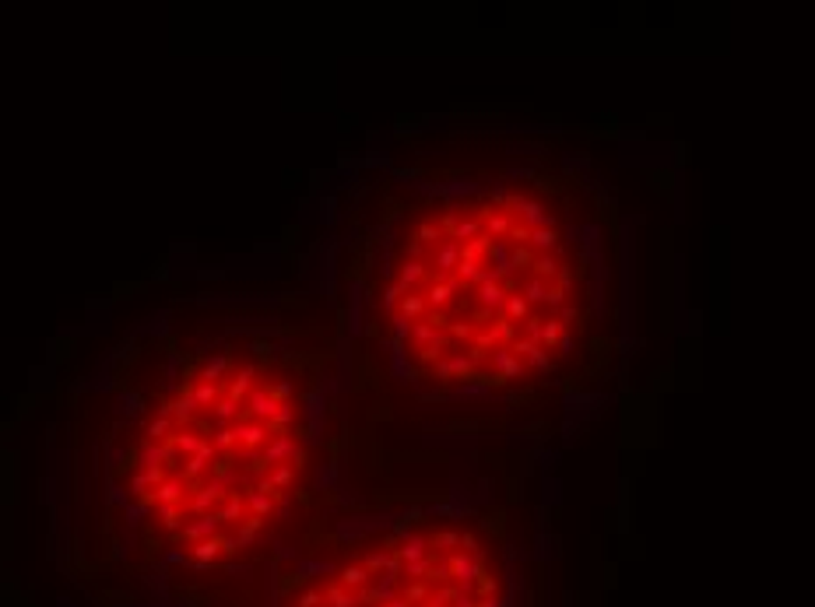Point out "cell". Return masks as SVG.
<instances>
[{"label": "cell", "instance_id": "obj_1", "mask_svg": "<svg viewBox=\"0 0 815 607\" xmlns=\"http://www.w3.org/2000/svg\"><path fill=\"white\" fill-rule=\"evenodd\" d=\"M506 214L513 218H520V225L524 229H556V218L545 211V204H541V200H534V197H524V193H513L510 197V204H506Z\"/></svg>", "mask_w": 815, "mask_h": 607}, {"label": "cell", "instance_id": "obj_2", "mask_svg": "<svg viewBox=\"0 0 815 607\" xmlns=\"http://www.w3.org/2000/svg\"><path fill=\"white\" fill-rule=\"evenodd\" d=\"M295 453H299V439H295V432H285V435H275V439H271V443L260 450V460H264V467L275 470L278 464H289Z\"/></svg>", "mask_w": 815, "mask_h": 607}, {"label": "cell", "instance_id": "obj_3", "mask_svg": "<svg viewBox=\"0 0 815 607\" xmlns=\"http://www.w3.org/2000/svg\"><path fill=\"white\" fill-rule=\"evenodd\" d=\"M457 292H464V285H461L457 278H436V281L429 285V292H425L422 299H425V306H429V309H447V306L454 302V295H457Z\"/></svg>", "mask_w": 815, "mask_h": 607}, {"label": "cell", "instance_id": "obj_4", "mask_svg": "<svg viewBox=\"0 0 815 607\" xmlns=\"http://www.w3.org/2000/svg\"><path fill=\"white\" fill-rule=\"evenodd\" d=\"M488 365H492V372L503 376L506 382H510V379H524V372H527V365H524L510 348H492V355H488Z\"/></svg>", "mask_w": 815, "mask_h": 607}, {"label": "cell", "instance_id": "obj_5", "mask_svg": "<svg viewBox=\"0 0 815 607\" xmlns=\"http://www.w3.org/2000/svg\"><path fill=\"white\" fill-rule=\"evenodd\" d=\"M461 260V246L454 239H443L440 246H432V267H436V278H454Z\"/></svg>", "mask_w": 815, "mask_h": 607}, {"label": "cell", "instance_id": "obj_6", "mask_svg": "<svg viewBox=\"0 0 815 607\" xmlns=\"http://www.w3.org/2000/svg\"><path fill=\"white\" fill-rule=\"evenodd\" d=\"M488 263H492V278L496 281H503V278H510L513 274V263H510V243L506 239H496L492 246H488Z\"/></svg>", "mask_w": 815, "mask_h": 607}, {"label": "cell", "instance_id": "obj_7", "mask_svg": "<svg viewBox=\"0 0 815 607\" xmlns=\"http://www.w3.org/2000/svg\"><path fill=\"white\" fill-rule=\"evenodd\" d=\"M323 411H327V390H323V382H316L309 394H302V418L316 425L323 421Z\"/></svg>", "mask_w": 815, "mask_h": 607}, {"label": "cell", "instance_id": "obj_8", "mask_svg": "<svg viewBox=\"0 0 815 607\" xmlns=\"http://www.w3.org/2000/svg\"><path fill=\"white\" fill-rule=\"evenodd\" d=\"M425 278H429V267H425L422 260H404V263H401V274H397V288H401V292H415Z\"/></svg>", "mask_w": 815, "mask_h": 607}, {"label": "cell", "instance_id": "obj_9", "mask_svg": "<svg viewBox=\"0 0 815 607\" xmlns=\"http://www.w3.org/2000/svg\"><path fill=\"white\" fill-rule=\"evenodd\" d=\"M474 299H478V306L481 309H488V313H496V309H503V299H506V288H503V281H485V285H478L474 288Z\"/></svg>", "mask_w": 815, "mask_h": 607}, {"label": "cell", "instance_id": "obj_10", "mask_svg": "<svg viewBox=\"0 0 815 607\" xmlns=\"http://www.w3.org/2000/svg\"><path fill=\"white\" fill-rule=\"evenodd\" d=\"M425 313H429V306H425V299H422V295H415V292H404V295H401V302H397V316H404L408 323H418Z\"/></svg>", "mask_w": 815, "mask_h": 607}, {"label": "cell", "instance_id": "obj_11", "mask_svg": "<svg viewBox=\"0 0 815 607\" xmlns=\"http://www.w3.org/2000/svg\"><path fill=\"white\" fill-rule=\"evenodd\" d=\"M503 319H510V323H524L527 316H531V306L517 295V292H506V299H503Z\"/></svg>", "mask_w": 815, "mask_h": 607}, {"label": "cell", "instance_id": "obj_12", "mask_svg": "<svg viewBox=\"0 0 815 607\" xmlns=\"http://www.w3.org/2000/svg\"><path fill=\"white\" fill-rule=\"evenodd\" d=\"M559 260H556V253H538L534 256V263H531V270H534V278H541V281H552L556 274H559Z\"/></svg>", "mask_w": 815, "mask_h": 607}, {"label": "cell", "instance_id": "obj_13", "mask_svg": "<svg viewBox=\"0 0 815 607\" xmlns=\"http://www.w3.org/2000/svg\"><path fill=\"white\" fill-rule=\"evenodd\" d=\"M559 243H563V236H559L556 229H534L527 246H534V249H541V253H556Z\"/></svg>", "mask_w": 815, "mask_h": 607}, {"label": "cell", "instance_id": "obj_14", "mask_svg": "<svg viewBox=\"0 0 815 607\" xmlns=\"http://www.w3.org/2000/svg\"><path fill=\"white\" fill-rule=\"evenodd\" d=\"M559 337H563V323H559V319H541V330H538V344L545 348V351H552V348L559 344Z\"/></svg>", "mask_w": 815, "mask_h": 607}, {"label": "cell", "instance_id": "obj_15", "mask_svg": "<svg viewBox=\"0 0 815 607\" xmlns=\"http://www.w3.org/2000/svg\"><path fill=\"white\" fill-rule=\"evenodd\" d=\"M545 295H549V281H541V278H531V281L520 288V299H524L527 306H541V302H545Z\"/></svg>", "mask_w": 815, "mask_h": 607}, {"label": "cell", "instance_id": "obj_16", "mask_svg": "<svg viewBox=\"0 0 815 607\" xmlns=\"http://www.w3.org/2000/svg\"><path fill=\"white\" fill-rule=\"evenodd\" d=\"M447 369H450V379H471L474 376V362L467 355H447Z\"/></svg>", "mask_w": 815, "mask_h": 607}, {"label": "cell", "instance_id": "obj_17", "mask_svg": "<svg viewBox=\"0 0 815 607\" xmlns=\"http://www.w3.org/2000/svg\"><path fill=\"white\" fill-rule=\"evenodd\" d=\"M488 246H492V239L488 236H474V239H467L464 246H461V256H467V260H485V253H488Z\"/></svg>", "mask_w": 815, "mask_h": 607}, {"label": "cell", "instance_id": "obj_18", "mask_svg": "<svg viewBox=\"0 0 815 607\" xmlns=\"http://www.w3.org/2000/svg\"><path fill=\"white\" fill-rule=\"evenodd\" d=\"M454 397H457V401H485V397H492V390H485L481 382H471V379H467V382H461L457 390H454Z\"/></svg>", "mask_w": 815, "mask_h": 607}, {"label": "cell", "instance_id": "obj_19", "mask_svg": "<svg viewBox=\"0 0 815 607\" xmlns=\"http://www.w3.org/2000/svg\"><path fill=\"white\" fill-rule=\"evenodd\" d=\"M524 362H527L534 372H552V355H549L545 348H541V344H538V348H531V351L524 355Z\"/></svg>", "mask_w": 815, "mask_h": 607}, {"label": "cell", "instance_id": "obj_20", "mask_svg": "<svg viewBox=\"0 0 815 607\" xmlns=\"http://www.w3.org/2000/svg\"><path fill=\"white\" fill-rule=\"evenodd\" d=\"M440 337H443V334H440V330H432L429 323H422V319H418V323H411V341H415L418 348H425V344H432V341H440Z\"/></svg>", "mask_w": 815, "mask_h": 607}, {"label": "cell", "instance_id": "obj_21", "mask_svg": "<svg viewBox=\"0 0 815 607\" xmlns=\"http://www.w3.org/2000/svg\"><path fill=\"white\" fill-rule=\"evenodd\" d=\"M415 243H418V246H440V243H443V232H440V225L422 222V225H418V232H415Z\"/></svg>", "mask_w": 815, "mask_h": 607}, {"label": "cell", "instance_id": "obj_22", "mask_svg": "<svg viewBox=\"0 0 815 607\" xmlns=\"http://www.w3.org/2000/svg\"><path fill=\"white\" fill-rule=\"evenodd\" d=\"M443 190V197L447 200H461V197H467V193H474L478 190V183H471V179H450L447 186H440Z\"/></svg>", "mask_w": 815, "mask_h": 607}, {"label": "cell", "instance_id": "obj_23", "mask_svg": "<svg viewBox=\"0 0 815 607\" xmlns=\"http://www.w3.org/2000/svg\"><path fill=\"white\" fill-rule=\"evenodd\" d=\"M267 394L275 397L278 404H292V397H295V386H292L289 379H278V382H267Z\"/></svg>", "mask_w": 815, "mask_h": 607}, {"label": "cell", "instance_id": "obj_24", "mask_svg": "<svg viewBox=\"0 0 815 607\" xmlns=\"http://www.w3.org/2000/svg\"><path fill=\"white\" fill-rule=\"evenodd\" d=\"M292 481H295V470L289 464H278L275 470H271V484H275L282 495H285V488H292Z\"/></svg>", "mask_w": 815, "mask_h": 607}, {"label": "cell", "instance_id": "obj_25", "mask_svg": "<svg viewBox=\"0 0 815 607\" xmlns=\"http://www.w3.org/2000/svg\"><path fill=\"white\" fill-rule=\"evenodd\" d=\"M391 334H394V341H397V344H404V341H411V323H408L404 316H397V313H391Z\"/></svg>", "mask_w": 815, "mask_h": 607}, {"label": "cell", "instance_id": "obj_26", "mask_svg": "<svg viewBox=\"0 0 815 607\" xmlns=\"http://www.w3.org/2000/svg\"><path fill=\"white\" fill-rule=\"evenodd\" d=\"M510 263H513V270H531L534 253L527 246H510Z\"/></svg>", "mask_w": 815, "mask_h": 607}, {"label": "cell", "instance_id": "obj_27", "mask_svg": "<svg viewBox=\"0 0 815 607\" xmlns=\"http://www.w3.org/2000/svg\"><path fill=\"white\" fill-rule=\"evenodd\" d=\"M450 341L447 337H440V341H432V344H425V348H418V358L422 362H436V358H443V348H447Z\"/></svg>", "mask_w": 815, "mask_h": 607}, {"label": "cell", "instance_id": "obj_28", "mask_svg": "<svg viewBox=\"0 0 815 607\" xmlns=\"http://www.w3.org/2000/svg\"><path fill=\"white\" fill-rule=\"evenodd\" d=\"M422 323H429L432 330H440V334L450 326V319H447V313H443V309H429V313L422 316Z\"/></svg>", "mask_w": 815, "mask_h": 607}, {"label": "cell", "instance_id": "obj_29", "mask_svg": "<svg viewBox=\"0 0 815 607\" xmlns=\"http://www.w3.org/2000/svg\"><path fill=\"white\" fill-rule=\"evenodd\" d=\"M506 243H513V246H527V243H531V229H524L520 222H513V225H510V232H506Z\"/></svg>", "mask_w": 815, "mask_h": 607}, {"label": "cell", "instance_id": "obj_30", "mask_svg": "<svg viewBox=\"0 0 815 607\" xmlns=\"http://www.w3.org/2000/svg\"><path fill=\"white\" fill-rule=\"evenodd\" d=\"M334 481H338V464H327V467L316 470V484L320 488H334Z\"/></svg>", "mask_w": 815, "mask_h": 607}, {"label": "cell", "instance_id": "obj_31", "mask_svg": "<svg viewBox=\"0 0 815 607\" xmlns=\"http://www.w3.org/2000/svg\"><path fill=\"white\" fill-rule=\"evenodd\" d=\"M401 295H404V292H401L397 285H387V292H384V306H387L391 313H397V302H401Z\"/></svg>", "mask_w": 815, "mask_h": 607}, {"label": "cell", "instance_id": "obj_32", "mask_svg": "<svg viewBox=\"0 0 815 607\" xmlns=\"http://www.w3.org/2000/svg\"><path fill=\"white\" fill-rule=\"evenodd\" d=\"M556 319H559V323H563V330H566V326H573V323L580 319V309H576V306H563Z\"/></svg>", "mask_w": 815, "mask_h": 607}, {"label": "cell", "instance_id": "obj_33", "mask_svg": "<svg viewBox=\"0 0 815 607\" xmlns=\"http://www.w3.org/2000/svg\"><path fill=\"white\" fill-rule=\"evenodd\" d=\"M556 288H559V292H569V288H573V270H569V267H559V274H556Z\"/></svg>", "mask_w": 815, "mask_h": 607}, {"label": "cell", "instance_id": "obj_34", "mask_svg": "<svg viewBox=\"0 0 815 607\" xmlns=\"http://www.w3.org/2000/svg\"><path fill=\"white\" fill-rule=\"evenodd\" d=\"M545 306H552V309H563V306H566V292H559L556 285H549V295H545Z\"/></svg>", "mask_w": 815, "mask_h": 607}, {"label": "cell", "instance_id": "obj_35", "mask_svg": "<svg viewBox=\"0 0 815 607\" xmlns=\"http://www.w3.org/2000/svg\"><path fill=\"white\" fill-rule=\"evenodd\" d=\"M450 334H454L457 341H467V337H474V326H471V323H454Z\"/></svg>", "mask_w": 815, "mask_h": 607}, {"label": "cell", "instance_id": "obj_36", "mask_svg": "<svg viewBox=\"0 0 815 607\" xmlns=\"http://www.w3.org/2000/svg\"><path fill=\"white\" fill-rule=\"evenodd\" d=\"M488 200H492V204H499V207H506V204H510V193H506V186H496L492 193H488Z\"/></svg>", "mask_w": 815, "mask_h": 607}, {"label": "cell", "instance_id": "obj_37", "mask_svg": "<svg viewBox=\"0 0 815 607\" xmlns=\"http://www.w3.org/2000/svg\"><path fill=\"white\" fill-rule=\"evenodd\" d=\"M556 348H559L563 355H573V348H576V344H573V337H569L566 330H563V337H559V344H556Z\"/></svg>", "mask_w": 815, "mask_h": 607}, {"label": "cell", "instance_id": "obj_38", "mask_svg": "<svg viewBox=\"0 0 815 607\" xmlns=\"http://www.w3.org/2000/svg\"><path fill=\"white\" fill-rule=\"evenodd\" d=\"M580 236H583V243H587V246H594V243H597V225H583V229H580Z\"/></svg>", "mask_w": 815, "mask_h": 607}, {"label": "cell", "instance_id": "obj_39", "mask_svg": "<svg viewBox=\"0 0 815 607\" xmlns=\"http://www.w3.org/2000/svg\"><path fill=\"white\" fill-rule=\"evenodd\" d=\"M397 176H401V179H418V173H415V169H401Z\"/></svg>", "mask_w": 815, "mask_h": 607}]
</instances>
